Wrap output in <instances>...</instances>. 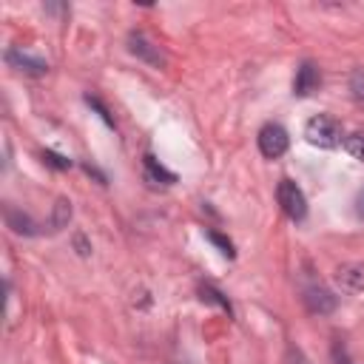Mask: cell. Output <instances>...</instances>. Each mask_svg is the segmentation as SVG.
Masks as SVG:
<instances>
[{"instance_id":"cell-13","label":"cell","mask_w":364,"mask_h":364,"mask_svg":"<svg viewBox=\"0 0 364 364\" xmlns=\"http://www.w3.org/2000/svg\"><path fill=\"white\" fill-rule=\"evenodd\" d=\"M68 219H71V202H68V199H57V205H54V219H51L54 230L65 228Z\"/></svg>"},{"instance_id":"cell-12","label":"cell","mask_w":364,"mask_h":364,"mask_svg":"<svg viewBox=\"0 0 364 364\" xmlns=\"http://www.w3.org/2000/svg\"><path fill=\"white\" fill-rule=\"evenodd\" d=\"M344 148H347V154H350L353 159L364 162V131H355V134H350V136L344 139Z\"/></svg>"},{"instance_id":"cell-7","label":"cell","mask_w":364,"mask_h":364,"mask_svg":"<svg viewBox=\"0 0 364 364\" xmlns=\"http://www.w3.org/2000/svg\"><path fill=\"white\" fill-rule=\"evenodd\" d=\"M304 307L313 313V316H327L336 310V296L324 287H307L304 290Z\"/></svg>"},{"instance_id":"cell-20","label":"cell","mask_w":364,"mask_h":364,"mask_svg":"<svg viewBox=\"0 0 364 364\" xmlns=\"http://www.w3.org/2000/svg\"><path fill=\"white\" fill-rule=\"evenodd\" d=\"M74 242H77V247H80V256H88V250H91V247L85 245V239H82V236H77Z\"/></svg>"},{"instance_id":"cell-18","label":"cell","mask_w":364,"mask_h":364,"mask_svg":"<svg viewBox=\"0 0 364 364\" xmlns=\"http://www.w3.org/2000/svg\"><path fill=\"white\" fill-rule=\"evenodd\" d=\"M333 361L336 364H350V358H347V350H344V344H333Z\"/></svg>"},{"instance_id":"cell-16","label":"cell","mask_w":364,"mask_h":364,"mask_svg":"<svg viewBox=\"0 0 364 364\" xmlns=\"http://www.w3.org/2000/svg\"><path fill=\"white\" fill-rule=\"evenodd\" d=\"M43 162L51 165V168H57V171H68L71 168V159H65V156H60L54 151H43Z\"/></svg>"},{"instance_id":"cell-10","label":"cell","mask_w":364,"mask_h":364,"mask_svg":"<svg viewBox=\"0 0 364 364\" xmlns=\"http://www.w3.org/2000/svg\"><path fill=\"white\" fill-rule=\"evenodd\" d=\"M145 179H148V182H154V185H173V182H176V173L165 171V168L159 165V159H156V156L145 154Z\"/></svg>"},{"instance_id":"cell-17","label":"cell","mask_w":364,"mask_h":364,"mask_svg":"<svg viewBox=\"0 0 364 364\" xmlns=\"http://www.w3.org/2000/svg\"><path fill=\"white\" fill-rule=\"evenodd\" d=\"M85 102H88L91 108H97V114H100V117H102V119H105L108 125H114V119H111V114H108V108H105V105H102V102H100L97 97H91V94H88V97H85Z\"/></svg>"},{"instance_id":"cell-14","label":"cell","mask_w":364,"mask_h":364,"mask_svg":"<svg viewBox=\"0 0 364 364\" xmlns=\"http://www.w3.org/2000/svg\"><path fill=\"white\" fill-rule=\"evenodd\" d=\"M205 236H208V242H213V245H216V247H219V250H222L228 259H233V256H236L233 242H230V239H225L222 233H216V230H205Z\"/></svg>"},{"instance_id":"cell-9","label":"cell","mask_w":364,"mask_h":364,"mask_svg":"<svg viewBox=\"0 0 364 364\" xmlns=\"http://www.w3.org/2000/svg\"><path fill=\"white\" fill-rule=\"evenodd\" d=\"M6 225H9L14 233H20V236H34V233H37L34 219H31L28 213H23V210H14V208H6Z\"/></svg>"},{"instance_id":"cell-19","label":"cell","mask_w":364,"mask_h":364,"mask_svg":"<svg viewBox=\"0 0 364 364\" xmlns=\"http://www.w3.org/2000/svg\"><path fill=\"white\" fill-rule=\"evenodd\" d=\"M355 213H358V219H364V191L355 196Z\"/></svg>"},{"instance_id":"cell-8","label":"cell","mask_w":364,"mask_h":364,"mask_svg":"<svg viewBox=\"0 0 364 364\" xmlns=\"http://www.w3.org/2000/svg\"><path fill=\"white\" fill-rule=\"evenodd\" d=\"M336 282L350 290V293H361L364 290V262H347L336 270Z\"/></svg>"},{"instance_id":"cell-3","label":"cell","mask_w":364,"mask_h":364,"mask_svg":"<svg viewBox=\"0 0 364 364\" xmlns=\"http://www.w3.org/2000/svg\"><path fill=\"white\" fill-rule=\"evenodd\" d=\"M256 142H259V151H262V156H267V159H279V156L287 151V145H290V136H287V131H284L279 122H267V125L259 131Z\"/></svg>"},{"instance_id":"cell-4","label":"cell","mask_w":364,"mask_h":364,"mask_svg":"<svg viewBox=\"0 0 364 364\" xmlns=\"http://www.w3.org/2000/svg\"><path fill=\"white\" fill-rule=\"evenodd\" d=\"M128 51H131L134 57L145 60V63L154 65V68H162V65H165V57H162L159 46H154L142 31H131V34H128Z\"/></svg>"},{"instance_id":"cell-11","label":"cell","mask_w":364,"mask_h":364,"mask_svg":"<svg viewBox=\"0 0 364 364\" xmlns=\"http://www.w3.org/2000/svg\"><path fill=\"white\" fill-rule=\"evenodd\" d=\"M199 299H202V301H210V304H219V307H222L228 316H233L230 301H228V299H225V296H222V293H219L213 284H199Z\"/></svg>"},{"instance_id":"cell-2","label":"cell","mask_w":364,"mask_h":364,"mask_svg":"<svg viewBox=\"0 0 364 364\" xmlns=\"http://www.w3.org/2000/svg\"><path fill=\"white\" fill-rule=\"evenodd\" d=\"M276 202L282 208V213L290 219V222H301L307 216V199L301 193V188L293 182V179H282L276 185Z\"/></svg>"},{"instance_id":"cell-5","label":"cell","mask_w":364,"mask_h":364,"mask_svg":"<svg viewBox=\"0 0 364 364\" xmlns=\"http://www.w3.org/2000/svg\"><path fill=\"white\" fill-rule=\"evenodd\" d=\"M321 85V71L313 60H304L299 68H296V77H293V94L296 97H310L313 91H318Z\"/></svg>"},{"instance_id":"cell-1","label":"cell","mask_w":364,"mask_h":364,"mask_svg":"<svg viewBox=\"0 0 364 364\" xmlns=\"http://www.w3.org/2000/svg\"><path fill=\"white\" fill-rule=\"evenodd\" d=\"M304 139L316 148H324V151L338 148L341 145V122L330 114H316L304 125Z\"/></svg>"},{"instance_id":"cell-6","label":"cell","mask_w":364,"mask_h":364,"mask_svg":"<svg viewBox=\"0 0 364 364\" xmlns=\"http://www.w3.org/2000/svg\"><path fill=\"white\" fill-rule=\"evenodd\" d=\"M6 63H9L11 68L23 71V74H31V77H40V74L48 71V63H46V60L31 57V54H26V51H20V48H9V51H6Z\"/></svg>"},{"instance_id":"cell-15","label":"cell","mask_w":364,"mask_h":364,"mask_svg":"<svg viewBox=\"0 0 364 364\" xmlns=\"http://www.w3.org/2000/svg\"><path fill=\"white\" fill-rule=\"evenodd\" d=\"M350 94H353V100L364 102V68H355L350 74Z\"/></svg>"}]
</instances>
